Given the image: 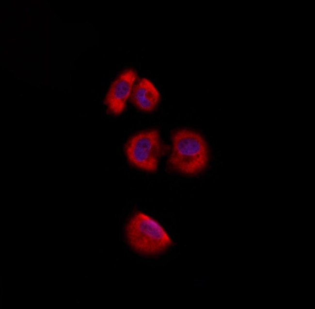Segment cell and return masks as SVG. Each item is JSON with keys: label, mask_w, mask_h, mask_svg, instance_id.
I'll list each match as a JSON object with an SVG mask.
<instances>
[{"label": "cell", "mask_w": 315, "mask_h": 309, "mask_svg": "<svg viewBox=\"0 0 315 309\" xmlns=\"http://www.w3.org/2000/svg\"><path fill=\"white\" fill-rule=\"evenodd\" d=\"M168 147L162 141L159 131L150 129L136 133L126 141L124 151L128 162L140 170L155 172Z\"/></svg>", "instance_id": "obj_3"}, {"label": "cell", "mask_w": 315, "mask_h": 309, "mask_svg": "<svg viewBox=\"0 0 315 309\" xmlns=\"http://www.w3.org/2000/svg\"><path fill=\"white\" fill-rule=\"evenodd\" d=\"M125 233L129 245L143 255L159 254L173 244L171 238L159 223L142 212H137L128 221Z\"/></svg>", "instance_id": "obj_2"}, {"label": "cell", "mask_w": 315, "mask_h": 309, "mask_svg": "<svg viewBox=\"0 0 315 309\" xmlns=\"http://www.w3.org/2000/svg\"><path fill=\"white\" fill-rule=\"evenodd\" d=\"M171 141L172 152L167 161L169 170L181 174L194 175L206 168L209 151L201 134L181 128L172 133Z\"/></svg>", "instance_id": "obj_1"}, {"label": "cell", "mask_w": 315, "mask_h": 309, "mask_svg": "<svg viewBox=\"0 0 315 309\" xmlns=\"http://www.w3.org/2000/svg\"><path fill=\"white\" fill-rule=\"evenodd\" d=\"M160 100L159 91L149 79H140L132 89L130 101L140 111L151 112L158 107Z\"/></svg>", "instance_id": "obj_5"}, {"label": "cell", "mask_w": 315, "mask_h": 309, "mask_svg": "<svg viewBox=\"0 0 315 309\" xmlns=\"http://www.w3.org/2000/svg\"><path fill=\"white\" fill-rule=\"evenodd\" d=\"M137 78L136 70L129 68L122 71L113 81L104 101L109 114L116 116L124 111Z\"/></svg>", "instance_id": "obj_4"}]
</instances>
